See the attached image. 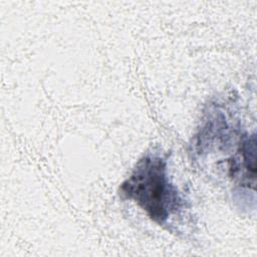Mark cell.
Here are the masks:
<instances>
[{
	"mask_svg": "<svg viewBox=\"0 0 257 257\" xmlns=\"http://www.w3.org/2000/svg\"><path fill=\"white\" fill-rule=\"evenodd\" d=\"M122 200L137 204L152 221L172 232L174 222L183 217L188 204L169 176L167 158L159 152L146 153L120 184Z\"/></svg>",
	"mask_w": 257,
	"mask_h": 257,
	"instance_id": "1",
	"label": "cell"
}]
</instances>
